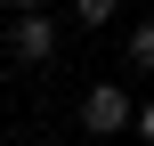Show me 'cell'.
Instances as JSON below:
<instances>
[{"instance_id":"cell-1","label":"cell","mask_w":154,"mask_h":146,"mask_svg":"<svg viewBox=\"0 0 154 146\" xmlns=\"http://www.w3.org/2000/svg\"><path fill=\"white\" fill-rule=\"evenodd\" d=\"M81 130H89V138H122V130H138L130 89H122V81H89V89H81Z\"/></svg>"},{"instance_id":"cell-2","label":"cell","mask_w":154,"mask_h":146,"mask_svg":"<svg viewBox=\"0 0 154 146\" xmlns=\"http://www.w3.org/2000/svg\"><path fill=\"white\" fill-rule=\"evenodd\" d=\"M8 57H16V65H49V57H57V16H49V8L16 16V24H8Z\"/></svg>"},{"instance_id":"cell-3","label":"cell","mask_w":154,"mask_h":146,"mask_svg":"<svg viewBox=\"0 0 154 146\" xmlns=\"http://www.w3.org/2000/svg\"><path fill=\"white\" fill-rule=\"evenodd\" d=\"M122 57H130V65H154V16H146V24H130V41H122Z\"/></svg>"},{"instance_id":"cell-4","label":"cell","mask_w":154,"mask_h":146,"mask_svg":"<svg viewBox=\"0 0 154 146\" xmlns=\"http://www.w3.org/2000/svg\"><path fill=\"white\" fill-rule=\"evenodd\" d=\"M114 8H122V0H73V24L97 33V24H114Z\"/></svg>"},{"instance_id":"cell-5","label":"cell","mask_w":154,"mask_h":146,"mask_svg":"<svg viewBox=\"0 0 154 146\" xmlns=\"http://www.w3.org/2000/svg\"><path fill=\"white\" fill-rule=\"evenodd\" d=\"M138 138L154 146V98H146V106H138Z\"/></svg>"},{"instance_id":"cell-6","label":"cell","mask_w":154,"mask_h":146,"mask_svg":"<svg viewBox=\"0 0 154 146\" xmlns=\"http://www.w3.org/2000/svg\"><path fill=\"white\" fill-rule=\"evenodd\" d=\"M32 8H49V0H16V16H32Z\"/></svg>"}]
</instances>
